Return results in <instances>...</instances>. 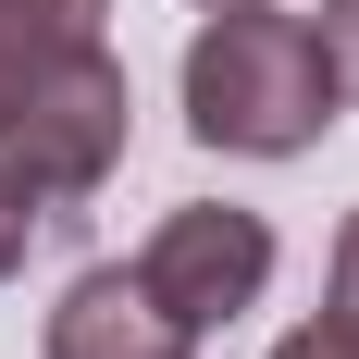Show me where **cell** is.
<instances>
[{
    "label": "cell",
    "instance_id": "9",
    "mask_svg": "<svg viewBox=\"0 0 359 359\" xmlns=\"http://www.w3.org/2000/svg\"><path fill=\"white\" fill-rule=\"evenodd\" d=\"M334 323H359V211L334 223Z\"/></svg>",
    "mask_w": 359,
    "mask_h": 359
},
{
    "label": "cell",
    "instance_id": "7",
    "mask_svg": "<svg viewBox=\"0 0 359 359\" xmlns=\"http://www.w3.org/2000/svg\"><path fill=\"white\" fill-rule=\"evenodd\" d=\"M323 62H334V87L359 100V0H323Z\"/></svg>",
    "mask_w": 359,
    "mask_h": 359
},
{
    "label": "cell",
    "instance_id": "2",
    "mask_svg": "<svg viewBox=\"0 0 359 359\" xmlns=\"http://www.w3.org/2000/svg\"><path fill=\"white\" fill-rule=\"evenodd\" d=\"M124 137H137V87H124V62H111V37H100V50L50 62L25 100H13V124H0V174L25 186L50 223H74L111 174H124Z\"/></svg>",
    "mask_w": 359,
    "mask_h": 359
},
{
    "label": "cell",
    "instance_id": "6",
    "mask_svg": "<svg viewBox=\"0 0 359 359\" xmlns=\"http://www.w3.org/2000/svg\"><path fill=\"white\" fill-rule=\"evenodd\" d=\"M37 236H50V211H37L25 186L0 174V285H13V273H25V260H37Z\"/></svg>",
    "mask_w": 359,
    "mask_h": 359
},
{
    "label": "cell",
    "instance_id": "8",
    "mask_svg": "<svg viewBox=\"0 0 359 359\" xmlns=\"http://www.w3.org/2000/svg\"><path fill=\"white\" fill-rule=\"evenodd\" d=\"M273 359H359V323H334V310H323V323H297Z\"/></svg>",
    "mask_w": 359,
    "mask_h": 359
},
{
    "label": "cell",
    "instance_id": "10",
    "mask_svg": "<svg viewBox=\"0 0 359 359\" xmlns=\"http://www.w3.org/2000/svg\"><path fill=\"white\" fill-rule=\"evenodd\" d=\"M198 13H236V0H198Z\"/></svg>",
    "mask_w": 359,
    "mask_h": 359
},
{
    "label": "cell",
    "instance_id": "1",
    "mask_svg": "<svg viewBox=\"0 0 359 359\" xmlns=\"http://www.w3.org/2000/svg\"><path fill=\"white\" fill-rule=\"evenodd\" d=\"M334 111H347V87H334L310 13L236 0L186 37V137L223 149V161H297V149L334 137Z\"/></svg>",
    "mask_w": 359,
    "mask_h": 359
},
{
    "label": "cell",
    "instance_id": "5",
    "mask_svg": "<svg viewBox=\"0 0 359 359\" xmlns=\"http://www.w3.org/2000/svg\"><path fill=\"white\" fill-rule=\"evenodd\" d=\"M100 37H111V0H0V124H13V100L50 62L100 50Z\"/></svg>",
    "mask_w": 359,
    "mask_h": 359
},
{
    "label": "cell",
    "instance_id": "4",
    "mask_svg": "<svg viewBox=\"0 0 359 359\" xmlns=\"http://www.w3.org/2000/svg\"><path fill=\"white\" fill-rule=\"evenodd\" d=\"M37 359H198V334L149 297L137 260H100V273H74V285H62V310H50Z\"/></svg>",
    "mask_w": 359,
    "mask_h": 359
},
{
    "label": "cell",
    "instance_id": "3",
    "mask_svg": "<svg viewBox=\"0 0 359 359\" xmlns=\"http://www.w3.org/2000/svg\"><path fill=\"white\" fill-rule=\"evenodd\" d=\"M137 273H149V297H161L186 334H223L236 310H260V285H273V223L236 211V198H186V211L149 223Z\"/></svg>",
    "mask_w": 359,
    "mask_h": 359
}]
</instances>
